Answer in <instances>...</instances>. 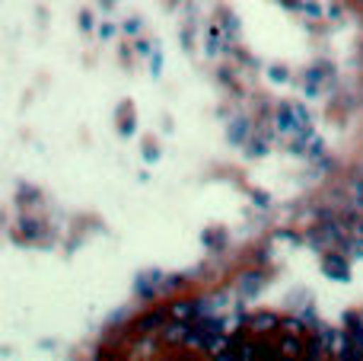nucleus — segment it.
Wrapping results in <instances>:
<instances>
[{
    "instance_id": "obj_1",
    "label": "nucleus",
    "mask_w": 363,
    "mask_h": 361,
    "mask_svg": "<svg viewBox=\"0 0 363 361\" xmlns=\"http://www.w3.org/2000/svg\"><path fill=\"white\" fill-rule=\"evenodd\" d=\"M201 311H204L201 304H191V301H182V304L172 307V317H176V320H194Z\"/></svg>"
},
{
    "instance_id": "obj_2",
    "label": "nucleus",
    "mask_w": 363,
    "mask_h": 361,
    "mask_svg": "<svg viewBox=\"0 0 363 361\" xmlns=\"http://www.w3.org/2000/svg\"><path fill=\"white\" fill-rule=\"evenodd\" d=\"M252 330H258V333H268V330H274L277 326V320L271 317V313H258V317H252Z\"/></svg>"
},
{
    "instance_id": "obj_3",
    "label": "nucleus",
    "mask_w": 363,
    "mask_h": 361,
    "mask_svg": "<svg viewBox=\"0 0 363 361\" xmlns=\"http://www.w3.org/2000/svg\"><path fill=\"white\" fill-rule=\"evenodd\" d=\"M160 326H166L163 323V313H150V317H140L138 330L140 333H150V330H160Z\"/></svg>"
},
{
    "instance_id": "obj_4",
    "label": "nucleus",
    "mask_w": 363,
    "mask_h": 361,
    "mask_svg": "<svg viewBox=\"0 0 363 361\" xmlns=\"http://www.w3.org/2000/svg\"><path fill=\"white\" fill-rule=\"evenodd\" d=\"M325 269H328V275H335V279H347V266L341 259H328Z\"/></svg>"
},
{
    "instance_id": "obj_5",
    "label": "nucleus",
    "mask_w": 363,
    "mask_h": 361,
    "mask_svg": "<svg viewBox=\"0 0 363 361\" xmlns=\"http://www.w3.org/2000/svg\"><path fill=\"white\" fill-rule=\"evenodd\" d=\"M284 355H300V343L296 339H284Z\"/></svg>"
},
{
    "instance_id": "obj_6",
    "label": "nucleus",
    "mask_w": 363,
    "mask_h": 361,
    "mask_svg": "<svg viewBox=\"0 0 363 361\" xmlns=\"http://www.w3.org/2000/svg\"><path fill=\"white\" fill-rule=\"evenodd\" d=\"M354 202H357V208L363 211V179H357V183H354Z\"/></svg>"
},
{
    "instance_id": "obj_7",
    "label": "nucleus",
    "mask_w": 363,
    "mask_h": 361,
    "mask_svg": "<svg viewBox=\"0 0 363 361\" xmlns=\"http://www.w3.org/2000/svg\"><path fill=\"white\" fill-rule=\"evenodd\" d=\"M242 134H245V122H242V119H239V122H236V125H233V138H236V141H239V138H242Z\"/></svg>"
},
{
    "instance_id": "obj_8",
    "label": "nucleus",
    "mask_w": 363,
    "mask_h": 361,
    "mask_svg": "<svg viewBox=\"0 0 363 361\" xmlns=\"http://www.w3.org/2000/svg\"><path fill=\"white\" fill-rule=\"evenodd\" d=\"M351 333H354V339H357V343L363 345V326H360V323H354V326H351Z\"/></svg>"
}]
</instances>
